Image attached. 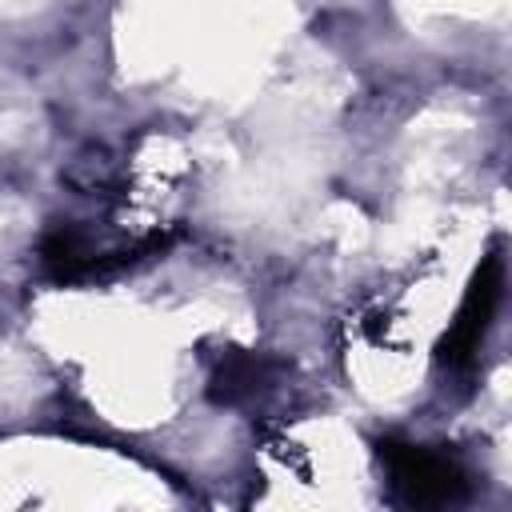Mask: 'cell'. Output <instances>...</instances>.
I'll return each instance as SVG.
<instances>
[{"label": "cell", "mask_w": 512, "mask_h": 512, "mask_svg": "<svg viewBox=\"0 0 512 512\" xmlns=\"http://www.w3.org/2000/svg\"><path fill=\"white\" fill-rule=\"evenodd\" d=\"M380 460L388 464V476L396 484V492L408 500V504H452L464 496L468 480L464 472L448 460V456H436L428 448H416V444H400V440H380Z\"/></svg>", "instance_id": "obj_1"}, {"label": "cell", "mask_w": 512, "mask_h": 512, "mask_svg": "<svg viewBox=\"0 0 512 512\" xmlns=\"http://www.w3.org/2000/svg\"><path fill=\"white\" fill-rule=\"evenodd\" d=\"M500 292H504V264L500 256H488L452 320V328L444 332L440 340V364L448 368H468L492 328V316H496V304H500Z\"/></svg>", "instance_id": "obj_2"}, {"label": "cell", "mask_w": 512, "mask_h": 512, "mask_svg": "<svg viewBox=\"0 0 512 512\" xmlns=\"http://www.w3.org/2000/svg\"><path fill=\"white\" fill-rule=\"evenodd\" d=\"M264 372H268V364L256 360V356H228L220 364V372L212 376V400L216 404H236V400L252 396L264 384Z\"/></svg>", "instance_id": "obj_3"}]
</instances>
